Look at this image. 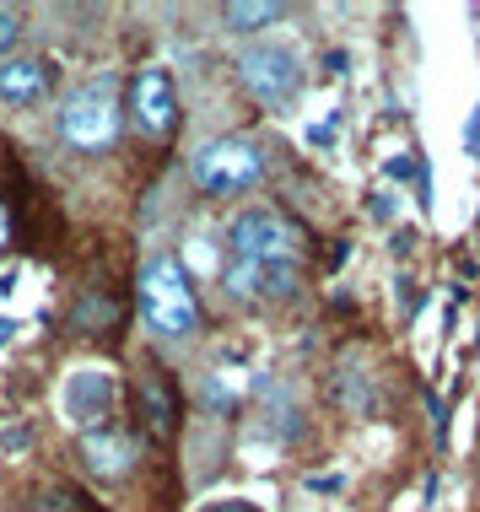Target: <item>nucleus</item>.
<instances>
[{"label":"nucleus","mask_w":480,"mask_h":512,"mask_svg":"<svg viewBox=\"0 0 480 512\" xmlns=\"http://www.w3.org/2000/svg\"><path fill=\"white\" fill-rule=\"evenodd\" d=\"M17 38H22V17H17V11H6V6H0V54H6L11 44H17Z\"/></svg>","instance_id":"dca6fc26"},{"label":"nucleus","mask_w":480,"mask_h":512,"mask_svg":"<svg viewBox=\"0 0 480 512\" xmlns=\"http://www.w3.org/2000/svg\"><path fill=\"white\" fill-rule=\"evenodd\" d=\"M205 512H259L254 502H243V496H232V502H211Z\"/></svg>","instance_id":"f3484780"},{"label":"nucleus","mask_w":480,"mask_h":512,"mask_svg":"<svg viewBox=\"0 0 480 512\" xmlns=\"http://www.w3.org/2000/svg\"><path fill=\"white\" fill-rule=\"evenodd\" d=\"M135 415L146 421V432H152L157 442L173 437V426H178V394H173V383L162 378V372H146V378H141V389H135Z\"/></svg>","instance_id":"9d476101"},{"label":"nucleus","mask_w":480,"mask_h":512,"mask_svg":"<svg viewBox=\"0 0 480 512\" xmlns=\"http://www.w3.org/2000/svg\"><path fill=\"white\" fill-rule=\"evenodd\" d=\"M6 243H11V205L0 200V248H6Z\"/></svg>","instance_id":"a211bd4d"},{"label":"nucleus","mask_w":480,"mask_h":512,"mask_svg":"<svg viewBox=\"0 0 480 512\" xmlns=\"http://www.w3.org/2000/svg\"><path fill=\"white\" fill-rule=\"evenodd\" d=\"M119 324V302L114 297H81V308L71 313V329L76 335H98V329H114Z\"/></svg>","instance_id":"f8f14e48"},{"label":"nucleus","mask_w":480,"mask_h":512,"mask_svg":"<svg viewBox=\"0 0 480 512\" xmlns=\"http://www.w3.org/2000/svg\"><path fill=\"white\" fill-rule=\"evenodd\" d=\"M81 464L98 480H119L135 464V437L114 432V426H98V432H81Z\"/></svg>","instance_id":"1a4fd4ad"},{"label":"nucleus","mask_w":480,"mask_h":512,"mask_svg":"<svg viewBox=\"0 0 480 512\" xmlns=\"http://www.w3.org/2000/svg\"><path fill=\"white\" fill-rule=\"evenodd\" d=\"M227 243H232V259H254V265H297L303 232H297L281 211L254 205V211H238V216H232Z\"/></svg>","instance_id":"39448f33"},{"label":"nucleus","mask_w":480,"mask_h":512,"mask_svg":"<svg viewBox=\"0 0 480 512\" xmlns=\"http://www.w3.org/2000/svg\"><path fill=\"white\" fill-rule=\"evenodd\" d=\"M232 33H259V27H276L286 17L281 0H232V6L222 11Z\"/></svg>","instance_id":"9b49d317"},{"label":"nucleus","mask_w":480,"mask_h":512,"mask_svg":"<svg viewBox=\"0 0 480 512\" xmlns=\"http://www.w3.org/2000/svg\"><path fill=\"white\" fill-rule=\"evenodd\" d=\"M238 76L243 87L254 92L259 108H286L303 92V54H297L292 44H249L238 54Z\"/></svg>","instance_id":"20e7f679"},{"label":"nucleus","mask_w":480,"mask_h":512,"mask_svg":"<svg viewBox=\"0 0 480 512\" xmlns=\"http://www.w3.org/2000/svg\"><path fill=\"white\" fill-rule=\"evenodd\" d=\"M114 372L108 367H76L71 378H65V415L81 426V432H98L108 426V415H114Z\"/></svg>","instance_id":"0eeeda50"},{"label":"nucleus","mask_w":480,"mask_h":512,"mask_svg":"<svg viewBox=\"0 0 480 512\" xmlns=\"http://www.w3.org/2000/svg\"><path fill=\"white\" fill-rule=\"evenodd\" d=\"M125 114L146 141H168L178 130V87L162 65H146V71L130 76V108Z\"/></svg>","instance_id":"423d86ee"},{"label":"nucleus","mask_w":480,"mask_h":512,"mask_svg":"<svg viewBox=\"0 0 480 512\" xmlns=\"http://www.w3.org/2000/svg\"><path fill=\"white\" fill-rule=\"evenodd\" d=\"M27 448H33L27 426H0V453H27Z\"/></svg>","instance_id":"2eb2a0df"},{"label":"nucleus","mask_w":480,"mask_h":512,"mask_svg":"<svg viewBox=\"0 0 480 512\" xmlns=\"http://www.w3.org/2000/svg\"><path fill=\"white\" fill-rule=\"evenodd\" d=\"M141 318L162 340L200 335V297L178 254H152L141 265Z\"/></svg>","instance_id":"f257e3e1"},{"label":"nucleus","mask_w":480,"mask_h":512,"mask_svg":"<svg viewBox=\"0 0 480 512\" xmlns=\"http://www.w3.org/2000/svg\"><path fill=\"white\" fill-rule=\"evenodd\" d=\"M297 286H303V275L297 265H259V297H276V302H292Z\"/></svg>","instance_id":"ddd939ff"},{"label":"nucleus","mask_w":480,"mask_h":512,"mask_svg":"<svg viewBox=\"0 0 480 512\" xmlns=\"http://www.w3.org/2000/svg\"><path fill=\"white\" fill-rule=\"evenodd\" d=\"M189 178H195L205 195L232 200V195H243V189H254L259 178H265V151L254 141H243V135H216V141H205L195 157H189Z\"/></svg>","instance_id":"7ed1b4c3"},{"label":"nucleus","mask_w":480,"mask_h":512,"mask_svg":"<svg viewBox=\"0 0 480 512\" xmlns=\"http://www.w3.org/2000/svg\"><path fill=\"white\" fill-rule=\"evenodd\" d=\"M49 98V65L38 54H11L0 60V103L6 108H38Z\"/></svg>","instance_id":"6e6552de"},{"label":"nucleus","mask_w":480,"mask_h":512,"mask_svg":"<svg viewBox=\"0 0 480 512\" xmlns=\"http://www.w3.org/2000/svg\"><path fill=\"white\" fill-rule=\"evenodd\" d=\"M27 512H87V502H81V491H71V486H44L27 502Z\"/></svg>","instance_id":"4468645a"},{"label":"nucleus","mask_w":480,"mask_h":512,"mask_svg":"<svg viewBox=\"0 0 480 512\" xmlns=\"http://www.w3.org/2000/svg\"><path fill=\"white\" fill-rule=\"evenodd\" d=\"M119 119H125V108H119V76H92L87 87H76L71 98L60 103V119H54V130H60V146L71 151H87V157H98L119 141Z\"/></svg>","instance_id":"f03ea898"}]
</instances>
